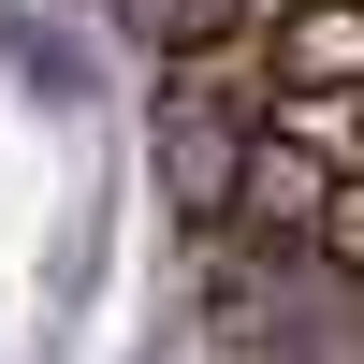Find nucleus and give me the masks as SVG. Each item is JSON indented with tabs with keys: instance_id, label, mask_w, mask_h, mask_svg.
<instances>
[{
	"instance_id": "nucleus-1",
	"label": "nucleus",
	"mask_w": 364,
	"mask_h": 364,
	"mask_svg": "<svg viewBox=\"0 0 364 364\" xmlns=\"http://www.w3.org/2000/svg\"><path fill=\"white\" fill-rule=\"evenodd\" d=\"M262 44H277V87H364V0H291L262 15Z\"/></svg>"
},
{
	"instance_id": "nucleus-2",
	"label": "nucleus",
	"mask_w": 364,
	"mask_h": 364,
	"mask_svg": "<svg viewBox=\"0 0 364 364\" xmlns=\"http://www.w3.org/2000/svg\"><path fill=\"white\" fill-rule=\"evenodd\" d=\"M117 15H132L146 58H204V44H233V29H262L277 0H117Z\"/></svg>"
}]
</instances>
